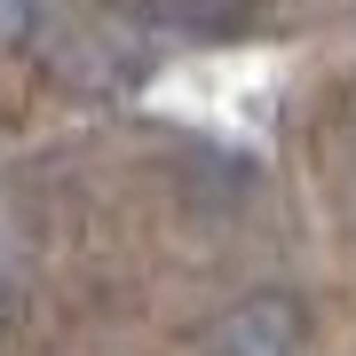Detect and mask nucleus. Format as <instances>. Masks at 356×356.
<instances>
[{"label":"nucleus","instance_id":"obj_3","mask_svg":"<svg viewBox=\"0 0 356 356\" xmlns=\"http://www.w3.org/2000/svg\"><path fill=\"white\" fill-rule=\"evenodd\" d=\"M32 24H40V0H0V48L32 40Z\"/></svg>","mask_w":356,"mask_h":356},{"label":"nucleus","instance_id":"obj_2","mask_svg":"<svg viewBox=\"0 0 356 356\" xmlns=\"http://www.w3.org/2000/svg\"><path fill=\"white\" fill-rule=\"evenodd\" d=\"M127 16L166 24V32H191V40H229V32H245V0H135Z\"/></svg>","mask_w":356,"mask_h":356},{"label":"nucleus","instance_id":"obj_1","mask_svg":"<svg viewBox=\"0 0 356 356\" xmlns=\"http://www.w3.org/2000/svg\"><path fill=\"white\" fill-rule=\"evenodd\" d=\"M301 341H309V317L293 293H254L214 325V356H301Z\"/></svg>","mask_w":356,"mask_h":356}]
</instances>
